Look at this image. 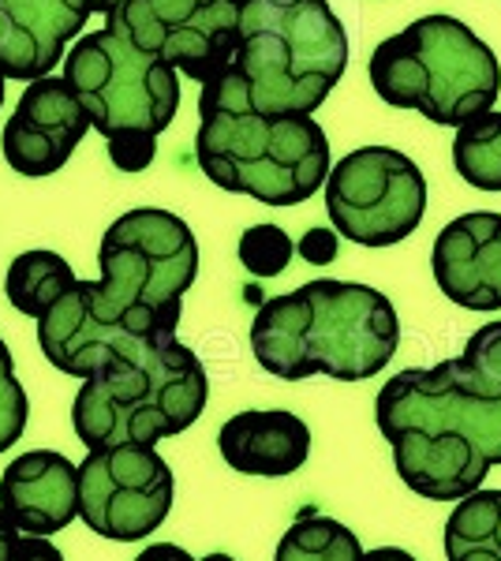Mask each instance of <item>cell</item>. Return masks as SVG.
I'll list each match as a JSON object with an SVG mask.
<instances>
[{
    "label": "cell",
    "instance_id": "obj_18",
    "mask_svg": "<svg viewBox=\"0 0 501 561\" xmlns=\"http://www.w3.org/2000/svg\"><path fill=\"white\" fill-rule=\"evenodd\" d=\"M445 561H501V491H471L445 520Z\"/></svg>",
    "mask_w": 501,
    "mask_h": 561
},
{
    "label": "cell",
    "instance_id": "obj_31",
    "mask_svg": "<svg viewBox=\"0 0 501 561\" xmlns=\"http://www.w3.org/2000/svg\"><path fill=\"white\" fill-rule=\"evenodd\" d=\"M87 4H90V12H102L105 15V12H113L121 0H87Z\"/></svg>",
    "mask_w": 501,
    "mask_h": 561
},
{
    "label": "cell",
    "instance_id": "obj_7",
    "mask_svg": "<svg viewBox=\"0 0 501 561\" xmlns=\"http://www.w3.org/2000/svg\"><path fill=\"white\" fill-rule=\"evenodd\" d=\"M60 79L83 105L90 128L109 139V161L121 173H143L158 153V135L177 121V71L102 26L64 53Z\"/></svg>",
    "mask_w": 501,
    "mask_h": 561
},
{
    "label": "cell",
    "instance_id": "obj_10",
    "mask_svg": "<svg viewBox=\"0 0 501 561\" xmlns=\"http://www.w3.org/2000/svg\"><path fill=\"white\" fill-rule=\"evenodd\" d=\"M105 26L135 49L166 60L177 76L209 83L232 65L240 0H121Z\"/></svg>",
    "mask_w": 501,
    "mask_h": 561
},
{
    "label": "cell",
    "instance_id": "obj_24",
    "mask_svg": "<svg viewBox=\"0 0 501 561\" xmlns=\"http://www.w3.org/2000/svg\"><path fill=\"white\" fill-rule=\"evenodd\" d=\"M26 420H31V401H26V389L15 378L12 352L0 341V454L23 438Z\"/></svg>",
    "mask_w": 501,
    "mask_h": 561
},
{
    "label": "cell",
    "instance_id": "obj_16",
    "mask_svg": "<svg viewBox=\"0 0 501 561\" xmlns=\"http://www.w3.org/2000/svg\"><path fill=\"white\" fill-rule=\"evenodd\" d=\"M12 26V45L0 71L4 79H31L49 76L53 68L64 60L71 38H79V31L90 20L87 0H0Z\"/></svg>",
    "mask_w": 501,
    "mask_h": 561
},
{
    "label": "cell",
    "instance_id": "obj_13",
    "mask_svg": "<svg viewBox=\"0 0 501 561\" xmlns=\"http://www.w3.org/2000/svg\"><path fill=\"white\" fill-rule=\"evenodd\" d=\"M431 270L445 300L464 311H501V214L453 217L434 240Z\"/></svg>",
    "mask_w": 501,
    "mask_h": 561
},
{
    "label": "cell",
    "instance_id": "obj_15",
    "mask_svg": "<svg viewBox=\"0 0 501 561\" xmlns=\"http://www.w3.org/2000/svg\"><path fill=\"white\" fill-rule=\"evenodd\" d=\"M225 465L240 476L285 479L311 457V427L293 412H240L217 431Z\"/></svg>",
    "mask_w": 501,
    "mask_h": 561
},
{
    "label": "cell",
    "instance_id": "obj_26",
    "mask_svg": "<svg viewBox=\"0 0 501 561\" xmlns=\"http://www.w3.org/2000/svg\"><path fill=\"white\" fill-rule=\"evenodd\" d=\"M15 561H64V558H60V550L53 547V542L45 539V536H23Z\"/></svg>",
    "mask_w": 501,
    "mask_h": 561
},
{
    "label": "cell",
    "instance_id": "obj_14",
    "mask_svg": "<svg viewBox=\"0 0 501 561\" xmlns=\"http://www.w3.org/2000/svg\"><path fill=\"white\" fill-rule=\"evenodd\" d=\"M0 510L23 536H57L79 517V472L57 449L15 457L0 476Z\"/></svg>",
    "mask_w": 501,
    "mask_h": 561
},
{
    "label": "cell",
    "instance_id": "obj_8",
    "mask_svg": "<svg viewBox=\"0 0 501 561\" xmlns=\"http://www.w3.org/2000/svg\"><path fill=\"white\" fill-rule=\"evenodd\" d=\"M371 87L394 108H415L442 128L494 108L501 65L487 42L457 15H423L371 53Z\"/></svg>",
    "mask_w": 501,
    "mask_h": 561
},
{
    "label": "cell",
    "instance_id": "obj_32",
    "mask_svg": "<svg viewBox=\"0 0 501 561\" xmlns=\"http://www.w3.org/2000/svg\"><path fill=\"white\" fill-rule=\"evenodd\" d=\"M195 561H236L232 554H221V550H217V554H206V558H195Z\"/></svg>",
    "mask_w": 501,
    "mask_h": 561
},
{
    "label": "cell",
    "instance_id": "obj_9",
    "mask_svg": "<svg viewBox=\"0 0 501 561\" xmlns=\"http://www.w3.org/2000/svg\"><path fill=\"white\" fill-rule=\"evenodd\" d=\"M322 187L333 232L363 248H394L412 237L426 214L423 169L394 147L344 153Z\"/></svg>",
    "mask_w": 501,
    "mask_h": 561
},
{
    "label": "cell",
    "instance_id": "obj_21",
    "mask_svg": "<svg viewBox=\"0 0 501 561\" xmlns=\"http://www.w3.org/2000/svg\"><path fill=\"white\" fill-rule=\"evenodd\" d=\"M453 165L460 180H468L476 192H501V113L471 116L457 128L453 139Z\"/></svg>",
    "mask_w": 501,
    "mask_h": 561
},
{
    "label": "cell",
    "instance_id": "obj_27",
    "mask_svg": "<svg viewBox=\"0 0 501 561\" xmlns=\"http://www.w3.org/2000/svg\"><path fill=\"white\" fill-rule=\"evenodd\" d=\"M20 539H23V531L4 517V510H0V561H15V554H20Z\"/></svg>",
    "mask_w": 501,
    "mask_h": 561
},
{
    "label": "cell",
    "instance_id": "obj_23",
    "mask_svg": "<svg viewBox=\"0 0 501 561\" xmlns=\"http://www.w3.org/2000/svg\"><path fill=\"white\" fill-rule=\"evenodd\" d=\"M296 248L281 225H251L240 237V262L254 277H277L288 270Z\"/></svg>",
    "mask_w": 501,
    "mask_h": 561
},
{
    "label": "cell",
    "instance_id": "obj_25",
    "mask_svg": "<svg viewBox=\"0 0 501 561\" xmlns=\"http://www.w3.org/2000/svg\"><path fill=\"white\" fill-rule=\"evenodd\" d=\"M337 232L333 229H307V237L299 240V255H304L311 266H330L337 259Z\"/></svg>",
    "mask_w": 501,
    "mask_h": 561
},
{
    "label": "cell",
    "instance_id": "obj_33",
    "mask_svg": "<svg viewBox=\"0 0 501 561\" xmlns=\"http://www.w3.org/2000/svg\"><path fill=\"white\" fill-rule=\"evenodd\" d=\"M4 83H8V79L0 76V108H4Z\"/></svg>",
    "mask_w": 501,
    "mask_h": 561
},
{
    "label": "cell",
    "instance_id": "obj_20",
    "mask_svg": "<svg viewBox=\"0 0 501 561\" xmlns=\"http://www.w3.org/2000/svg\"><path fill=\"white\" fill-rule=\"evenodd\" d=\"M273 561H363V547L352 528L307 505L277 542Z\"/></svg>",
    "mask_w": 501,
    "mask_h": 561
},
{
    "label": "cell",
    "instance_id": "obj_30",
    "mask_svg": "<svg viewBox=\"0 0 501 561\" xmlns=\"http://www.w3.org/2000/svg\"><path fill=\"white\" fill-rule=\"evenodd\" d=\"M8 45H12V26H8V15H4V4H0V65L8 57ZM4 76V71H0Z\"/></svg>",
    "mask_w": 501,
    "mask_h": 561
},
{
    "label": "cell",
    "instance_id": "obj_4",
    "mask_svg": "<svg viewBox=\"0 0 501 561\" xmlns=\"http://www.w3.org/2000/svg\"><path fill=\"white\" fill-rule=\"evenodd\" d=\"M206 397V370L177 333L135 337L83 378L71 427L87 449L158 446L203 415Z\"/></svg>",
    "mask_w": 501,
    "mask_h": 561
},
{
    "label": "cell",
    "instance_id": "obj_1",
    "mask_svg": "<svg viewBox=\"0 0 501 561\" xmlns=\"http://www.w3.org/2000/svg\"><path fill=\"white\" fill-rule=\"evenodd\" d=\"M375 420L397 476L431 502H460L501 465V397L464 389L449 359L389 378L378 389Z\"/></svg>",
    "mask_w": 501,
    "mask_h": 561
},
{
    "label": "cell",
    "instance_id": "obj_3",
    "mask_svg": "<svg viewBox=\"0 0 501 561\" xmlns=\"http://www.w3.org/2000/svg\"><path fill=\"white\" fill-rule=\"evenodd\" d=\"M195 161L221 192L251 195L262 206L307 203L333 165L322 124L304 113H254L229 68L198 94Z\"/></svg>",
    "mask_w": 501,
    "mask_h": 561
},
{
    "label": "cell",
    "instance_id": "obj_28",
    "mask_svg": "<svg viewBox=\"0 0 501 561\" xmlns=\"http://www.w3.org/2000/svg\"><path fill=\"white\" fill-rule=\"evenodd\" d=\"M135 561H195V558H191L184 547H177V542H150Z\"/></svg>",
    "mask_w": 501,
    "mask_h": 561
},
{
    "label": "cell",
    "instance_id": "obj_17",
    "mask_svg": "<svg viewBox=\"0 0 501 561\" xmlns=\"http://www.w3.org/2000/svg\"><path fill=\"white\" fill-rule=\"evenodd\" d=\"M127 341H135L132 333L116 330V325H105L90 311L87 280H76V285L38 319V345L45 352V359H49L60 375H71V378H90L113 352H121Z\"/></svg>",
    "mask_w": 501,
    "mask_h": 561
},
{
    "label": "cell",
    "instance_id": "obj_6",
    "mask_svg": "<svg viewBox=\"0 0 501 561\" xmlns=\"http://www.w3.org/2000/svg\"><path fill=\"white\" fill-rule=\"evenodd\" d=\"M102 280H87L90 311L132 337L177 333L184 296L198 277V243L184 217L143 206L105 229Z\"/></svg>",
    "mask_w": 501,
    "mask_h": 561
},
{
    "label": "cell",
    "instance_id": "obj_2",
    "mask_svg": "<svg viewBox=\"0 0 501 561\" xmlns=\"http://www.w3.org/2000/svg\"><path fill=\"white\" fill-rule=\"evenodd\" d=\"M397 345L394 304L360 280L315 277L296 293L262 300L251 322L254 359L285 382L311 375L367 382L397 356Z\"/></svg>",
    "mask_w": 501,
    "mask_h": 561
},
{
    "label": "cell",
    "instance_id": "obj_12",
    "mask_svg": "<svg viewBox=\"0 0 501 561\" xmlns=\"http://www.w3.org/2000/svg\"><path fill=\"white\" fill-rule=\"evenodd\" d=\"M87 131L90 121L68 83L57 76H42L26 83L20 105L4 121L0 150L20 176L42 180L68 165Z\"/></svg>",
    "mask_w": 501,
    "mask_h": 561
},
{
    "label": "cell",
    "instance_id": "obj_19",
    "mask_svg": "<svg viewBox=\"0 0 501 561\" xmlns=\"http://www.w3.org/2000/svg\"><path fill=\"white\" fill-rule=\"evenodd\" d=\"M76 270L68 266V259H60L57 251H23L20 259H12L4 274V293L12 307L26 319H42L53 304L76 285Z\"/></svg>",
    "mask_w": 501,
    "mask_h": 561
},
{
    "label": "cell",
    "instance_id": "obj_29",
    "mask_svg": "<svg viewBox=\"0 0 501 561\" xmlns=\"http://www.w3.org/2000/svg\"><path fill=\"white\" fill-rule=\"evenodd\" d=\"M363 561H415V558L400 547H378V550H371V554H363Z\"/></svg>",
    "mask_w": 501,
    "mask_h": 561
},
{
    "label": "cell",
    "instance_id": "obj_5",
    "mask_svg": "<svg viewBox=\"0 0 501 561\" xmlns=\"http://www.w3.org/2000/svg\"><path fill=\"white\" fill-rule=\"evenodd\" d=\"M349 68V34L330 0H240L229 71L254 113L311 116Z\"/></svg>",
    "mask_w": 501,
    "mask_h": 561
},
{
    "label": "cell",
    "instance_id": "obj_22",
    "mask_svg": "<svg viewBox=\"0 0 501 561\" xmlns=\"http://www.w3.org/2000/svg\"><path fill=\"white\" fill-rule=\"evenodd\" d=\"M449 367L464 389L479 397H501V322L471 333L460 356L449 359Z\"/></svg>",
    "mask_w": 501,
    "mask_h": 561
},
{
    "label": "cell",
    "instance_id": "obj_11",
    "mask_svg": "<svg viewBox=\"0 0 501 561\" xmlns=\"http://www.w3.org/2000/svg\"><path fill=\"white\" fill-rule=\"evenodd\" d=\"M79 472V517L113 542L150 539L172 510V468L153 446L87 449Z\"/></svg>",
    "mask_w": 501,
    "mask_h": 561
}]
</instances>
